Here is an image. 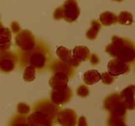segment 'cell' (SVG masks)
<instances>
[{
	"mask_svg": "<svg viewBox=\"0 0 135 126\" xmlns=\"http://www.w3.org/2000/svg\"><path fill=\"white\" fill-rule=\"evenodd\" d=\"M105 51L112 57L127 63L135 62V44L126 38L112 36V43L107 46Z\"/></svg>",
	"mask_w": 135,
	"mask_h": 126,
	"instance_id": "1",
	"label": "cell"
},
{
	"mask_svg": "<svg viewBox=\"0 0 135 126\" xmlns=\"http://www.w3.org/2000/svg\"><path fill=\"white\" fill-rule=\"evenodd\" d=\"M103 106L110 113L107 124L109 125H125L127 107L120 94L112 93L105 98Z\"/></svg>",
	"mask_w": 135,
	"mask_h": 126,
	"instance_id": "2",
	"label": "cell"
},
{
	"mask_svg": "<svg viewBox=\"0 0 135 126\" xmlns=\"http://www.w3.org/2000/svg\"><path fill=\"white\" fill-rule=\"evenodd\" d=\"M36 45H37L31 51L25 52L27 53V56H24V57L26 58H21V66L27 64L29 66H33L36 67V69L44 70L51 59L50 50L41 42H39Z\"/></svg>",
	"mask_w": 135,
	"mask_h": 126,
	"instance_id": "3",
	"label": "cell"
},
{
	"mask_svg": "<svg viewBox=\"0 0 135 126\" xmlns=\"http://www.w3.org/2000/svg\"><path fill=\"white\" fill-rule=\"evenodd\" d=\"M15 43L24 52H28L36 47L35 36L29 30L20 31L15 37Z\"/></svg>",
	"mask_w": 135,
	"mask_h": 126,
	"instance_id": "4",
	"label": "cell"
},
{
	"mask_svg": "<svg viewBox=\"0 0 135 126\" xmlns=\"http://www.w3.org/2000/svg\"><path fill=\"white\" fill-rule=\"evenodd\" d=\"M34 110H38L41 112L55 122V119H57V114L59 113V110H60V108H59L57 104L54 103L52 101L50 102L48 100H43L37 103L34 106Z\"/></svg>",
	"mask_w": 135,
	"mask_h": 126,
	"instance_id": "5",
	"label": "cell"
},
{
	"mask_svg": "<svg viewBox=\"0 0 135 126\" xmlns=\"http://www.w3.org/2000/svg\"><path fill=\"white\" fill-rule=\"evenodd\" d=\"M62 7L63 9V19L67 22L73 23L78 19L80 10L76 0H66Z\"/></svg>",
	"mask_w": 135,
	"mask_h": 126,
	"instance_id": "6",
	"label": "cell"
},
{
	"mask_svg": "<svg viewBox=\"0 0 135 126\" xmlns=\"http://www.w3.org/2000/svg\"><path fill=\"white\" fill-rule=\"evenodd\" d=\"M16 56L8 50L0 51V69L4 72H10L15 67Z\"/></svg>",
	"mask_w": 135,
	"mask_h": 126,
	"instance_id": "7",
	"label": "cell"
},
{
	"mask_svg": "<svg viewBox=\"0 0 135 126\" xmlns=\"http://www.w3.org/2000/svg\"><path fill=\"white\" fill-rule=\"evenodd\" d=\"M108 72L113 77H117L122 74L128 72L130 66L127 62L121 61L119 59L114 58L108 62L107 65Z\"/></svg>",
	"mask_w": 135,
	"mask_h": 126,
	"instance_id": "8",
	"label": "cell"
},
{
	"mask_svg": "<svg viewBox=\"0 0 135 126\" xmlns=\"http://www.w3.org/2000/svg\"><path fill=\"white\" fill-rule=\"evenodd\" d=\"M73 92L70 87H66L65 89L61 90H52L51 93V100L54 103L57 105L64 104L68 102H69L72 98Z\"/></svg>",
	"mask_w": 135,
	"mask_h": 126,
	"instance_id": "9",
	"label": "cell"
},
{
	"mask_svg": "<svg viewBox=\"0 0 135 126\" xmlns=\"http://www.w3.org/2000/svg\"><path fill=\"white\" fill-rule=\"evenodd\" d=\"M69 77L67 74L63 72H55L51 79L49 80V85L52 90H61L68 87V82Z\"/></svg>",
	"mask_w": 135,
	"mask_h": 126,
	"instance_id": "10",
	"label": "cell"
},
{
	"mask_svg": "<svg viewBox=\"0 0 135 126\" xmlns=\"http://www.w3.org/2000/svg\"><path fill=\"white\" fill-rule=\"evenodd\" d=\"M57 121L62 125H75L77 123V113L73 109H63L59 111Z\"/></svg>",
	"mask_w": 135,
	"mask_h": 126,
	"instance_id": "11",
	"label": "cell"
},
{
	"mask_svg": "<svg viewBox=\"0 0 135 126\" xmlns=\"http://www.w3.org/2000/svg\"><path fill=\"white\" fill-rule=\"evenodd\" d=\"M51 71L52 72H63L69 76V78H72L74 77L75 72V67L71 66L70 64L67 62H64L62 61H54L51 64Z\"/></svg>",
	"mask_w": 135,
	"mask_h": 126,
	"instance_id": "12",
	"label": "cell"
},
{
	"mask_svg": "<svg viewBox=\"0 0 135 126\" xmlns=\"http://www.w3.org/2000/svg\"><path fill=\"white\" fill-rule=\"evenodd\" d=\"M135 85H130L123 89L120 93V96L124 102L128 109L133 110L135 108Z\"/></svg>",
	"mask_w": 135,
	"mask_h": 126,
	"instance_id": "13",
	"label": "cell"
},
{
	"mask_svg": "<svg viewBox=\"0 0 135 126\" xmlns=\"http://www.w3.org/2000/svg\"><path fill=\"white\" fill-rule=\"evenodd\" d=\"M28 122L31 125H52L54 123L53 120L38 110H34V113L28 118Z\"/></svg>",
	"mask_w": 135,
	"mask_h": 126,
	"instance_id": "14",
	"label": "cell"
},
{
	"mask_svg": "<svg viewBox=\"0 0 135 126\" xmlns=\"http://www.w3.org/2000/svg\"><path fill=\"white\" fill-rule=\"evenodd\" d=\"M56 53H57V57L60 59L61 61L69 63V64H70L71 66H73L74 67H75V68L77 66H79V65L80 64L79 61H78L76 59H74L73 57L71 51L69 49H67L66 47H63V46H59V47L57 48V50Z\"/></svg>",
	"mask_w": 135,
	"mask_h": 126,
	"instance_id": "15",
	"label": "cell"
},
{
	"mask_svg": "<svg viewBox=\"0 0 135 126\" xmlns=\"http://www.w3.org/2000/svg\"><path fill=\"white\" fill-rule=\"evenodd\" d=\"M12 32L8 28L0 26V51L9 49L11 45Z\"/></svg>",
	"mask_w": 135,
	"mask_h": 126,
	"instance_id": "16",
	"label": "cell"
},
{
	"mask_svg": "<svg viewBox=\"0 0 135 126\" xmlns=\"http://www.w3.org/2000/svg\"><path fill=\"white\" fill-rule=\"evenodd\" d=\"M73 57L78 61H85L90 58V53L85 46H76L73 50Z\"/></svg>",
	"mask_w": 135,
	"mask_h": 126,
	"instance_id": "17",
	"label": "cell"
},
{
	"mask_svg": "<svg viewBox=\"0 0 135 126\" xmlns=\"http://www.w3.org/2000/svg\"><path fill=\"white\" fill-rule=\"evenodd\" d=\"M101 80V75L96 70L87 71L84 74V82L86 85H93Z\"/></svg>",
	"mask_w": 135,
	"mask_h": 126,
	"instance_id": "18",
	"label": "cell"
},
{
	"mask_svg": "<svg viewBox=\"0 0 135 126\" xmlns=\"http://www.w3.org/2000/svg\"><path fill=\"white\" fill-rule=\"evenodd\" d=\"M100 22L105 26L114 24L117 22V16L111 12H104L100 15Z\"/></svg>",
	"mask_w": 135,
	"mask_h": 126,
	"instance_id": "19",
	"label": "cell"
},
{
	"mask_svg": "<svg viewBox=\"0 0 135 126\" xmlns=\"http://www.w3.org/2000/svg\"><path fill=\"white\" fill-rule=\"evenodd\" d=\"M100 29V24L99 21L93 20L91 22V27L86 32V37L89 40H94L96 38L97 35Z\"/></svg>",
	"mask_w": 135,
	"mask_h": 126,
	"instance_id": "20",
	"label": "cell"
},
{
	"mask_svg": "<svg viewBox=\"0 0 135 126\" xmlns=\"http://www.w3.org/2000/svg\"><path fill=\"white\" fill-rule=\"evenodd\" d=\"M117 22L122 25H130L133 22V14L129 12L122 11L117 16Z\"/></svg>",
	"mask_w": 135,
	"mask_h": 126,
	"instance_id": "21",
	"label": "cell"
},
{
	"mask_svg": "<svg viewBox=\"0 0 135 126\" xmlns=\"http://www.w3.org/2000/svg\"><path fill=\"white\" fill-rule=\"evenodd\" d=\"M24 80L25 82H32L36 78V67L33 66H27L24 71Z\"/></svg>",
	"mask_w": 135,
	"mask_h": 126,
	"instance_id": "22",
	"label": "cell"
},
{
	"mask_svg": "<svg viewBox=\"0 0 135 126\" xmlns=\"http://www.w3.org/2000/svg\"><path fill=\"white\" fill-rule=\"evenodd\" d=\"M101 81L105 85H110L114 82V77L109 72H104L101 75Z\"/></svg>",
	"mask_w": 135,
	"mask_h": 126,
	"instance_id": "23",
	"label": "cell"
},
{
	"mask_svg": "<svg viewBox=\"0 0 135 126\" xmlns=\"http://www.w3.org/2000/svg\"><path fill=\"white\" fill-rule=\"evenodd\" d=\"M77 94L81 97V98H86L90 94V90H89V88L85 85H81L78 87Z\"/></svg>",
	"mask_w": 135,
	"mask_h": 126,
	"instance_id": "24",
	"label": "cell"
},
{
	"mask_svg": "<svg viewBox=\"0 0 135 126\" xmlns=\"http://www.w3.org/2000/svg\"><path fill=\"white\" fill-rule=\"evenodd\" d=\"M17 109H18V112L21 113V114H27V113H30V110H31V108H30V107L27 104L22 103H19Z\"/></svg>",
	"mask_w": 135,
	"mask_h": 126,
	"instance_id": "25",
	"label": "cell"
},
{
	"mask_svg": "<svg viewBox=\"0 0 135 126\" xmlns=\"http://www.w3.org/2000/svg\"><path fill=\"white\" fill-rule=\"evenodd\" d=\"M53 18L55 19H63V9H62V7H59L57 8H56L53 13Z\"/></svg>",
	"mask_w": 135,
	"mask_h": 126,
	"instance_id": "26",
	"label": "cell"
},
{
	"mask_svg": "<svg viewBox=\"0 0 135 126\" xmlns=\"http://www.w3.org/2000/svg\"><path fill=\"white\" fill-rule=\"evenodd\" d=\"M11 29H12V31L14 33H18L20 31V24L17 23V22H12L11 24Z\"/></svg>",
	"mask_w": 135,
	"mask_h": 126,
	"instance_id": "27",
	"label": "cell"
},
{
	"mask_svg": "<svg viewBox=\"0 0 135 126\" xmlns=\"http://www.w3.org/2000/svg\"><path fill=\"white\" fill-rule=\"evenodd\" d=\"M90 63L92 65H97L99 63V58H98V56H96V55L93 54L90 56Z\"/></svg>",
	"mask_w": 135,
	"mask_h": 126,
	"instance_id": "28",
	"label": "cell"
},
{
	"mask_svg": "<svg viewBox=\"0 0 135 126\" xmlns=\"http://www.w3.org/2000/svg\"><path fill=\"white\" fill-rule=\"evenodd\" d=\"M78 124H79V125H82V124L86 125L87 123L85 122V118H84V117H81V118H80L79 120V122H78Z\"/></svg>",
	"mask_w": 135,
	"mask_h": 126,
	"instance_id": "29",
	"label": "cell"
},
{
	"mask_svg": "<svg viewBox=\"0 0 135 126\" xmlns=\"http://www.w3.org/2000/svg\"><path fill=\"white\" fill-rule=\"evenodd\" d=\"M113 1H117V2H122V1H123V0H113Z\"/></svg>",
	"mask_w": 135,
	"mask_h": 126,
	"instance_id": "30",
	"label": "cell"
},
{
	"mask_svg": "<svg viewBox=\"0 0 135 126\" xmlns=\"http://www.w3.org/2000/svg\"><path fill=\"white\" fill-rule=\"evenodd\" d=\"M0 26H2V23H1V21H0Z\"/></svg>",
	"mask_w": 135,
	"mask_h": 126,
	"instance_id": "31",
	"label": "cell"
}]
</instances>
